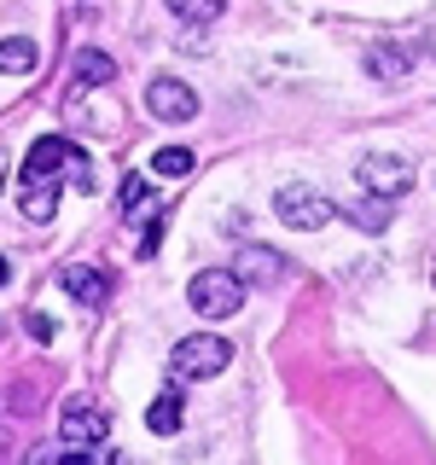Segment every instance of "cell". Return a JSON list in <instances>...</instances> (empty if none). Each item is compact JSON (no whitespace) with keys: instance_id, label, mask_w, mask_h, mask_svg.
<instances>
[{"instance_id":"5","label":"cell","mask_w":436,"mask_h":465,"mask_svg":"<svg viewBox=\"0 0 436 465\" xmlns=\"http://www.w3.org/2000/svg\"><path fill=\"white\" fill-rule=\"evenodd\" d=\"M355 181H361L367 198H390V203H396L401 193H413V163L396 157V152H372V157L355 163Z\"/></svg>"},{"instance_id":"10","label":"cell","mask_w":436,"mask_h":465,"mask_svg":"<svg viewBox=\"0 0 436 465\" xmlns=\"http://www.w3.org/2000/svg\"><path fill=\"white\" fill-rule=\"evenodd\" d=\"M41 64V47L29 35H6L0 41V76H35Z\"/></svg>"},{"instance_id":"1","label":"cell","mask_w":436,"mask_h":465,"mask_svg":"<svg viewBox=\"0 0 436 465\" xmlns=\"http://www.w3.org/2000/svg\"><path fill=\"white\" fill-rule=\"evenodd\" d=\"M64 169L76 174V186H87V193H94V169H87V157L76 152V140L47 134V140L29 145V157H24V181H58Z\"/></svg>"},{"instance_id":"18","label":"cell","mask_w":436,"mask_h":465,"mask_svg":"<svg viewBox=\"0 0 436 465\" xmlns=\"http://www.w3.org/2000/svg\"><path fill=\"white\" fill-rule=\"evenodd\" d=\"M145 193H152V186H145V174H128V181H123V210H140Z\"/></svg>"},{"instance_id":"19","label":"cell","mask_w":436,"mask_h":465,"mask_svg":"<svg viewBox=\"0 0 436 465\" xmlns=\"http://www.w3.org/2000/svg\"><path fill=\"white\" fill-rule=\"evenodd\" d=\"M24 326H29V338H35V343H53V331H58V326H53L47 314H29Z\"/></svg>"},{"instance_id":"20","label":"cell","mask_w":436,"mask_h":465,"mask_svg":"<svg viewBox=\"0 0 436 465\" xmlns=\"http://www.w3.org/2000/svg\"><path fill=\"white\" fill-rule=\"evenodd\" d=\"M6 280H12V262H6V256H0V285H6Z\"/></svg>"},{"instance_id":"14","label":"cell","mask_w":436,"mask_h":465,"mask_svg":"<svg viewBox=\"0 0 436 465\" xmlns=\"http://www.w3.org/2000/svg\"><path fill=\"white\" fill-rule=\"evenodd\" d=\"M145 430H157V436H174V430H181V396H174V390H164V396L152 401V413H145Z\"/></svg>"},{"instance_id":"7","label":"cell","mask_w":436,"mask_h":465,"mask_svg":"<svg viewBox=\"0 0 436 465\" xmlns=\"http://www.w3.org/2000/svg\"><path fill=\"white\" fill-rule=\"evenodd\" d=\"M145 111H152L157 123H193V116H198V94L181 76H157L152 87H145Z\"/></svg>"},{"instance_id":"13","label":"cell","mask_w":436,"mask_h":465,"mask_svg":"<svg viewBox=\"0 0 436 465\" xmlns=\"http://www.w3.org/2000/svg\"><path fill=\"white\" fill-rule=\"evenodd\" d=\"M413 58H419L413 47H407V53H401V47H396V41H384V47H372V53H367V70H372V76H401V70H407V64H413Z\"/></svg>"},{"instance_id":"4","label":"cell","mask_w":436,"mask_h":465,"mask_svg":"<svg viewBox=\"0 0 436 465\" xmlns=\"http://www.w3.org/2000/svg\"><path fill=\"white\" fill-rule=\"evenodd\" d=\"M338 210L343 203H332L326 193H314V186H280V193H273V215L297 232H314V227L338 222Z\"/></svg>"},{"instance_id":"2","label":"cell","mask_w":436,"mask_h":465,"mask_svg":"<svg viewBox=\"0 0 436 465\" xmlns=\"http://www.w3.org/2000/svg\"><path fill=\"white\" fill-rule=\"evenodd\" d=\"M186 297H193V309L203 320H233V314L244 309V280L233 268H203Z\"/></svg>"},{"instance_id":"17","label":"cell","mask_w":436,"mask_h":465,"mask_svg":"<svg viewBox=\"0 0 436 465\" xmlns=\"http://www.w3.org/2000/svg\"><path fill=\"white\" fill-rule=\"evenodd\" d=\"M338 215H349L361 232H378V227L390 222V198H372V203H361V210H338Z\"/></svg>"},{"instance_id":"15","label":"cell","mask_w":436,"mask_h":465,"mask_svg":"<svg viewBox=\"0 0 436 465\" xmlns=\"http://www.w3.org/2000/svg\"><path fill=\"white\" fill-rule=\"evenodd\" d=\"M169 12L181 24H215L227 12V0H169Z\"/></svg>"},{"instance_id":"6","label":"cell","mask_w":436,"mask_h":465,"mask_svg":"<svg viewBox=\"0 0 436 465\" xmlns=\"http://www.w3.org/2000/svg\"><path fill=\"white\" fill-rule=\"evenodd\" d=\"M105 436H111V413L99 401H87V396L64 401V413H58V442L64 448H99Z\"/></svg>"},{"instance_id":"3","label":"cell","mask_w":436,"mask_h":465,"mask_svg":"<svg viewBox=\"0 0 436 465\" xmlns=\"http://www.w3.org/2000/svg\"><path fill=\"white\" fill-rule=\"evenodd\" d=\"M227 361H233V343L227 338H215V331H193V338L174 343L169 372L174 378H215V372H227Z\"/></svg>"},{"instance_id":"11","label":"cell","mask_w":436,"mask_h":465,"mask_svg":"<svg viewBox=\"0 0 436 465\" xmlns=\"http://www.w3.org/2000/svg\"><path fill=\"white\" fill-rule=\"evenodd\" d=\"M18 210L29 215V222H53V215H58V181H29L24 198H18Z\"/></svg>"},{"instance_id":"9","label":"cell","mask_w":436,"mask_h":465,"mask_svg":"<svg viewBox=\"0 0 436 465\" xmlns=\"http://www.w3.org/2000/svg\"><path fill=\"white\" fill-rule=\"evenodd\" d=\"M58 285H64L82 309H99V302L111 297V273L105 268H64V273H58Z\"/></svg>"},{"instance_id":"8","label":"cell","mask_w":436,"mask_h":465,"mask_svg":"<svg viewBox=\"0 0 436 465\" xmlns=\"http://www.w3.org/2000/svg\"><path fill=\"white\" fill-rule=\"evenodd\" d=\"M233 273H239V280H256V285H280L285 273H291V262L280 251H268V244H239Z\"/></svg>"},{"instance_id":"12","label":"cell","mask_w":436,"mask_h":465,"mask_svg":"<svg viewBox=\"0 0 436 465\" xmlns=\"http://www.w3.org/2000/svg\"><path fill=\"white\" fill-rule=\"evenodd\" d=\"M111 76H116V58L111 53H94V47H87L76 58V87H105Z\"/></svg>"},{"instance_id":"16","label":"cell","mask_w":436,"mask_h":465,"mask_svg":"<svg viewBox=\"0 0 436 465\" xmlns=\"http://www.w3.org/2000/svg\"><path fill=\"white\" fill-rule=\"evenodd\" d=\"M152 174H164V181H181V174H193V152H186V145H164V152L152 157Z\"/></svg>"}]
</instances>
